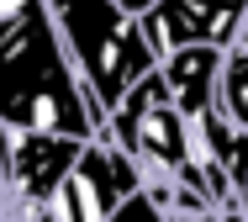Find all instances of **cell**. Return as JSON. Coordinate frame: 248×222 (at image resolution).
Returning a JSON list of instances; mask_svg holds the SVG:
<instances>
[{
    "mask_svg": "<svg viewBox=\"0 0 248 222\" xmlns=\"http://www.w3.org/2000/svg\"><path fill=\"white\" fill-rule=\"evenodd\" d=\"M0 122L5 132H63L85 143L106 138V111L74 69L48 0L0 32Z\"/></svg>",
    "mask_w": 248,
    "mask_h": 222,
    "instance_id": "1",
    "label": "cell"
},
{
    "mask_svg": "<svg viewBox=\"0 0 248 222\" xmlns=\"http://www.w3.org/2000/svg\"><path fill=\"white\" fill-rule=\"evenodd\" d=\"M48 11L63 32V48L74 58V69L85 74L95 106L111 122V111L164 63L143 16H132L122 0H48Z\"/></svg>",
    "mask_w": 248,
    "mask_h": 222,
    "instance_id": "2",
    "label": "cell"
},
{
    "mask_svg": "<svg viewBox=\"0 0 248 222\" xmlns=\"http://www.w3.org/2000/svg\"><path fill=\"white\" fill-rule=\"evenodd\" d=\"M106 138H116L138 164L148 169V180H180V185H201L196 164V122L180 111V101L169 95L164 69H153L148 79L111 111ZM206 190V185H201ZM211 196V190H206ZM217 201V196H211Z\"/></svg>",
    "mask_w": 248,
    "mask_h": 222,
    "instance_id": "3",
    "label": "cell"
},
{
    "mask_svg": "<svg viewBox=\"0 0 248 222\" xmlns=\"http://www.w3.org/2000/svg\"><path fill=\"white\" fill-rule=\"evenodd\" d=\"M138 190H148V169L138 164L116 138H95V143H85L79 164H74L63 196L53 206L63 212V222H106V217H116Z\"/></svg>",
    "mask_w": 248,
    "mask_h": 222,
    "instance_id": "4",
    "label": "cell"
},
{
    "mask_svg": "<svg viewBox=\"0 0 248 222\" xmlns=\"http://www.w3.org/2000/svg\"><path fill=\"white\" fill-rule=\"evenodd\" d=\"M85 154V138L63 132H5V206H53Z\"/></svg>",
    "mask_w": 248,
    "mask_h": 222,
    "instance_id": "5",
    "label": "cell"
},
{
    "mask_svg": "<svg viewBox=\"0 0 248 222\" xmlns=\"http://www.w3.org/2000/svg\"><path fill=\"white\" fill-rule=\"evenodd\" d=\"M143 27L158 53H174L190 43H217L232 53L248 27V0H158L143 16Z\"/></svg>",
    "mask_w": 248,
    "mask_h": 222,
    "instance_id": "6",
    "label": "cell"
},
{
    "mask_svg": "<svg viewBox=\"0 0 248 222\" xmlns=\"http://www.w3.org/2000/svg\"><path fill=\"white\" fill-rule=\"evenodd\" d=\"M227 48L217 43H190V48H174L164 53V79H169V95L180 101V111L201 122L211 106H222V74H227Z\"/></svg>",
    "mask_w": 248,
    "mask_h": 222,
    "instance_id": "7",
    "label": "cell"
},
{
    "mask_svg": "<svg viewBox=\"0 0 248 222\" xmlns=\"http://www.w3.org/2000/svg\"><path fill=\"white\" fill-rule=\"evenodd\" d=\"M106 222H174V212H169V180H148V190H138L116 217Z\"/></svg>",
    "mask_w": 248,
    "mask_h": 222,
    "instance_id": "8",
    "label": "cell"
},
{
    "mask_svg": "<svg viewBox=\"0 0 248 222\" xmlns=\"http://www.w3.org/2000/svg\"><path fill=\"white\" fill-rule=\"evenodd\" d=\"M222 106L227 116L248 127V53H232L227 58V74H222Z\"/></svg>",
    "mask_w": 248,
    "mask_h": 222,
    "instance_id": "9",
    "label": "cell"
},
{
    "mask_svg": "<svg viewBox=\"0 0 248 222\" xmlns=\"http://www.w3.org/2000/svg\"><path fill=\"white\" fill-rule=\"evenodd\" d=\"M5 222H63L58 206H37V212H21V206H5Z\"/></svg>",
    "mask_w": 248,
    "mask_h": 222,
    "instance_id": "10",
    "label": "cell"
},
{
    "mask_svg": "<svg viewBox=\"0 0 248 222\" xmlns=\"http://www.w3.org/2000/svg\"><path fill=\"white\" fill-rule=\"evenodd\" d=\"M32 5H37V0H0V32H5V27H16Z\"/></svg>",
    "mask_w": 248,
    "mask_h": 222,
    "instance_id": "11",
    "label": "cell"
},
{
    "mask_svg": "<svg viewBox=\"0 0 248 222\" xmlns=\"http://www.w3.org/2000/svg\"><path fill=\"white\" fill-rule=\"evenodd\" d=\"M232 53H248V27H243V37H238V48H232Z\"/></svg>",
    "mask_w": 248,
    "mask_h": 222,
    "instance_id": "12",
    "label": "cell"
}]
</instances>
